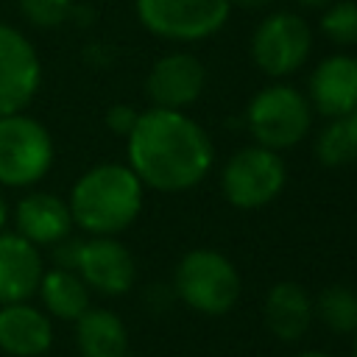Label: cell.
<instances>
[{
	"mask_svg": "<svg viewBox=\"0 0 357 357\" xmlns=\"http://www.w3.org/2000/svg\"><path fill=\"white\" fill-rule=\"evenodd\" d=\"M126 165L142 187L173 195L198 187L215 162V145L187 112L151 106L126 137Z\"/></svg>",
	"mask_w": 357,
	"mask_h": 357,
	"instance_id": "6da1fadb",
	"label": "cell"
},
{
	"mask_svg": "<svg viewBox=\"0 0 357 357\" xmlns=\"http://www.w3.org/2000/svg\"><path fill=\"white\" fill-rule=\"evenodd\" d=\"M67 204L81 231L89 237H114L139 218L145 187L128 165L100 162L75 178Z\"/></svg>",
	"mask_w": 357,
	"mask_h": 357,
	"instance_id": "7a4b0ae2",
	"label": "cell"
},
{
	"mask_svg": "<svg viewBox=\"0 0 357 357\" xmlns=\"http://www.w3.org/2000/svg\"><path fill=\"white\" fill-rule=\"evenodd\" d=\"M240 293V271L218 248H190L173 268V296L192 312L226 315Z\"/></svg>",
	"mask_w": 357,
	"mask_h": 357,
	"instance_id": "3957f363",
	"label": "cell"
},
{
	"mask_svg": "<svg viewBox=\"0 0 357 357\" xmlns=\"http://www.w3.org/2000/svg\"><path fill=\"white\" fill-rule=\"evenodd\" d=\"M245 128L254 145L271 151L296 148L312 128V106L307 95L284 81L268 84L245 106Z\"/></svg>",
	"mask_w": 357,
	"mask_h": 357,
	"instance_id": "277c9868",
	"label": "cell"
},
{
	"mask_svg": "<svg viewBox=\"0 0 357 357\" xmlns=\"http://www.w3.org/2000/svg\"><path fill=\"white\" fill-rule=\"evenodd\" d=\"M56 159V145L45 123L31 114H0V187L25 190L39 184Z\"/></svg>",
	"mask_w": 357,
	"mask_h": 357,
	"instance_id": "5b68a950",
	"label": "cell"
},
{
	"mask_svg": "<svg viewBox=\"0 0 357 357\" xmlns=\"http://www.w3.org/2000/svg\"><path fill=\"white\" fill-rule=\"evenodd\" d=\"M287 184V167L279 151L262 145H245L234 151L220 173L223 198L243 212L262 209L282 195Z\"/></svg>",
	"mask_w": 357,
	"mask_h": 357,
	"instance_id": "8992f818",
	"label": "cell"
},
{
	"mask_svg": "<svg viewBox=\"0 0 357 357\" xmlns=\"http://www.w3.org/2000/svg\"><path fill=\"white\" fill-rule=\"evenodd\" d=\"M139 25L167 42H201L231 17L229 0H134Z\"/></svg>",
	"mask_w": 357,
	"mask_h": 357,
	"instance_id": "52a82bcc",
	"label": "cell"
},
{
	"mask_svg": "<svg viewBox=\"0 0 357 357\" xmlns=\"http://www.w3.org/2000/svg\"><path fill=\"white\" fill-rule=\"evenodd\" d=\"M251 59L268 78H287L304 67L312 53V28L301 14L271 11L251 33Z\"/></svg>",
	"mask_w": 357,
	"mask_h": 357,
	"instance_id": "ba28073f",
	"label": "cell"
},
{
	"mask_svg": "<svg viewBox=\"0 0 357 357\" xmlns=\"http://www.w3.org/2000/svg\"><path fill=\"white\" fill-rule=\"evenodd\" d=\"M42 61L33 42L0 22V114L22 112L39 92Z\"/></svg>",
	"mask_w": 357,
	"mask_h": 357,
	"instance_id": "9c48e42d",
	"label": "cell"
},
{
	"mask_svg": "<svg viewBox=\"0 0 357 357\" xmlns=\"http://www.w3.org/2000/svg\"><path fill=\"white\" fill-rule=\"evenodd\" d=\"M206 89V67L187 50L167 53L153 61L145 78V95L151 106L187 112Z\"/></svg>",
	"mask_w": 357,
	"mask_h": 357,
	"instance_id": "30bf717a",
	"label": "cell"
},
{
	"mask_svg": "<svg viewBox=\"0 0 357 357\" xmlns=\"http://www.w3.org/2000/svg\"><path fill=\"white\" fill-rule=\"evenodd\" d=\"M75 271L100 296H123L137 279V262L117 237H81Z\"/></svg>",
	"mask_w": 357,
	"mask_h": 357,
	"instance_id": "8fae6325",
	"label": "cell"
},
{
	"mask_svg": "<svg viewBox=\"0 0 357 357\" xmlns=\"http://www.w3.org/2000/svg\"><path fill=\"white\" fill-rule=\"evenodd\" d=\"M307 100L312 112L324 114L326 120L357 109V56H324L310 73Z\"/></svg>",
	"mask_w": 357,
	"mask_h": 357,
	"instance_id": "7c38bea8",
	"label": "cell"
},
{
	"mask_svg": "<svg viewBox=\"0 0 357 357\" xmlns=\"http://www.w3.org/2000/svg\"><path fill=\"white\" fill-rule=\"evenodd\" d=\"M73 229L75 223L67 198H59L53 192L31 190L14 206V231L36 248L64 240L67 234H73Z\"/></svg>",
	"mask_w": 357,
	"mask_h": 357,
	"instance_id": "4fadbf2b",
	"label": "cell"
},
{
	"mask_svg": "<svg viewBox=\"0 0 357 357\" xmlns=\"http://www.w3.org/2000/svg\"><path fill=\"white\" fill-rule=\"evenodd\" d=\"M45 273L42 254L17 231H0V307L31 301Z\"/></svg>",
	"mask_w": 357,
	"mask_h": 357,
	"instance_id": "5bb4252c",
	"label": "cell"
},
{
	"mask_svg": "<svg viewBox=\"0 0 357 357\" xmlns=\"http://www.w3.org/2000/svg\"><path fill=\"white\" fill-rule=\"evenodd\" d=\"M312 318H315V307L304 284L293 279H282L268 287L262 301V321L273 337L284 343H296L310 332Z\"/></svg>",
	"mask_w": 357,
	"mask_h": 357,
	"instance_id": "9a60e30c",
	"label": "cell"
},
{
	"mask_svg": "<svg viewBox=\"0 0 357 357\" xmlns=\"http://www.w3.org/2000/svg\"><path fill=\"white\" fill-rule=\"evenodd\" d=\"M53 346V321L31 301L0 307V351L11 357H42Z\"/></svg>",
	"mask_w": 357,
	"mask_h": 357,
	"instance_id": "2e32d148",
	"label": "cell"
},
{
	"mask_svg": "<svg viewBox=\"0 0 357 357\" xmlns=\"http://www.w3.org/2000/svg\"><path fill=\"white\" fill-rule=\"evenodd\" d=\"M73 324L81 357H128V329L117 312L106 307H89Z\"/></svg>",
	"mask_w": 357,
	"mask_h": 357,
	"instance_id": "e0dca14e",
	"label": "cell"
},
{
	"mask_svg": "<svg viewBox=\"0 0 357 357\" xmlns=\"http://www.w3.org/2000/svg\"><path fill=\"white\" fill-rule=\"evenodd\" d=\"M89 287L78 276V271L70 268H50L42 273L36 296L42 298V307L50 318L59 321H78L89 310Z\"/></svg>",
	"mask_w": 357,
	"mask_h": 357,
	"instance_id": "ac0fdd59",
	"label": "cell"
},
{
	"mask_svg": "<svg viewBox=\"0 0 357 357\" xmlns=\"http://www.w3.org/2000/svg\"><path fill=\"white\" fill-rule=\"evenodd\" d=\"M315 318L335 335H354L357 332V290L346 284L324 287L315 301Z\"/></svg>",
	"mask_w": 357,
	"mask_h": 357,
	"instance_id": "d6986e66",
	"label": "cell"
},
{
	"mask_svg": "<svg viewBox=\"0 0 357 357\" xmlns=\"http://www.w3.org/2000/svg\"><path fill=\"white\" fill-rule=\"evenodd\" d=\"M318 28L335 45H357V0H332L324 6Z\"/></svg>",
	"mask_w": 357,
	"mask_h": 357,
	"instance_id": "ffe728a7",
	"label": "cell"
},
{
	"mask_svg": "<svg viewBox=\"0 0 357 357\" xmlns=\"http://www.w3.org/2000/svg\"><path fill=\"white\" fill-rule=\"evenodd\" d=\"M22 17L36 28H56L70 20L75 0H17Z\"/></svg>",
	"mask_w": 357,
	"mask_h": 357,
	"instance_id": "44dd1931",
	"label": "cell"
},
{
	"mask_svg": "<svg viewBox=\"0 0 357 357\" xmlns=\"http://www.w3.org/2000/svg\"><path fill=\"white\" fill-rule=\"evenodd\" d=\"M137 117H139V112L131 103H112L106 109V128L120 134V137H128V131L134 128Z\"/></svg>",
	"mask_w": 357,
	"mask_h": 357,
	"instance_id": "7402d4cb",
	"label": "cell"
},
{
	"mask_svg": "<svg viewBox=\"0 0 357 357\" xmlns=\"http://www.w3.org/2000/svg\"><path fill=\"white\" fill-rule=\"evenodd\" d=\"M50 248H53V262H56V268H70V271H75L78 251H81V237L67 234L64 240L53 243Z\"/></svg>",
	"mask_w": 357,
	"mask_h": 357,
	"instance_id": "603a6c76",
	"label": "cell"
},
{
	"mask_svg": "<svg viewBox=\"0 0 357 357\" xmlns=\"http://www.w3.org/2000/svg\"><path fill=\"white\" fill-rule=\"evenodd\" d=\"M340 120H343L346 134H349V139H351V148H354V153H357V109H351V112L340 114Z\"/></svg>",
	"mask_w": 357,
	"mask_h": 357,
	"instance_id": "cb8c5ba5",
	"label": "cell"
},
{
	"mask_svg": "<svg viewBox=\"0 0 357 357\" xmlns=\"http://www.w3.org/2000/svg\"><path fill=\"white\" fill-rule=\"evenodd\" d=\"M231 3V8L234 6H240V8H265L268 3H273V0H229Z\"/></svg>",
	"mask_w": 357,
	"mask_h": 357,
	"instance_id": "d4e9b609",
	"label": "cell"
},
{
	"mask_svg": "<svg viewBox=\"0 0 357 357\" xmlns=\"http://www.w3.org/2000/svg\"><path fill=\"white\" fill-rule=\"evenodd\" d=\"M8 204H6V198L0 195V231H6V226H8Z\"/></svg>",
	"mask_w": 357,
	"mask_h": 357,
	"instance_id": "484cf974",
	"label": "cell"
},
{
	"mask_svg": "<svg viewBox=\"0 0 357 357\" xmlns=\"http://www.w3.org/2000/svg\"><path fill=\"white\" fill-rule=\"evenodd\" d=\"M298 6H304V8H324V6H329L332 0H296Z\"/></svg>",
	"mask_w": 357,
	"mask_h": 357,
	"instance_id": "4316f807",
	"label": "cell"
},
{
	"mask_svg": "<svg viewBox=\"0 0 357 357\" xmlns=\"http://www.w3.org/2000/svg\"><path fill=\"white\" fill-rule=\"evenodd\" d=\"M296 357H335L329 351H321V349H307V351H298Z\"/></svg>",
	"mask_w": 357,
	"mask_h": 357,
	"instance_id": "83f0119b",
	"label": "cell"
},
{
	"mask_svg": "<svg viewBox=\"0 0 357 357\" xmlns=\"http://www.w3.org/2000/svg\"><path fill=\"white\" fill-rule=\"evenodd\" d=\"M351 357H357V332H354V343H351Z\"/></svg>",
	"mask_w": 357,
	"mask_h": 357,
	"instance_id": "f1b7e54d",
	"label": "cell"
}]
</instances>
